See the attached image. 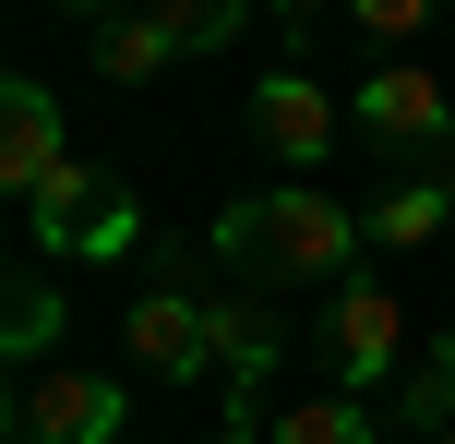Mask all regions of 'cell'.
Returning a JSON list of instances; mask_svg holds the SVG:
<instances>
[{"label":"cell","instance_id":"obj_1","mask_svg":"<svg viewBox=\"0 0 455 444\" xmlns=\"http://www.w3.org/2000/svg\"><path fill=\"white\" fill-rule=\"evenodd\" d=\"M216 264H240V277H275V288H323V277H360V216L347 205H323L312 181H288V192H240V205L216 216Z\"/></svg>","mask_w":455,"mask_h":444},{"label":"cell","instance_id":"obj_2","mask_svg":"<svg viewBox=\"0 0 455 444\" xmlns=\"http://www.w3.org/2000/svg\"><path fill=\"white\" fill-rule=\"evenodd\" d=\"M24 240H36L48 264H60V253L108 264V253H132V240H144V205H132V192L108 181V168L60 157V168H48V181H36V205H24Z\"/></svg>","mask_w":455,"mask_h":444},{"label":"cell","instance_id":"obj_3","mask_svg":"<svg viewBox=\"0 0 455 444\" xmlns=\"http://www.w3.org/2000/svg\"><path fill=\"white\" fill-rule=\"evenodd\" d=\"M120 360L156 384H192L216 373V301H180V288H144L132 312H120Z\"/></svg>","mask_w":455,"mask_h":444},{"label":"cell","instance_id":"obj_4","mask_svg":"<svg viewBox=\"0 0 455 444\" xmlns=\"http://www.w3.org/2000/svg\"><path fill=\"white\" fill-rule=\"evenodd\" d=\"M323 360H336V384H360V397H371V384H395V373H408V312H395V288H347V301L336 312H323Z\"/></svg>","mask_w":455,"mask_h":444},{"label":"cell","instance_id":"obj_5","mask_svg":"<svg viewBox=\"0 0 455 444\" xmlns=\"http://www.w3.org/2000/svg\"><path fill=\"white\" fill-rule=\"evenodd\" d=\"M347 133H360V144H443L455 133V96L419 61H371L360 96H347Z\"/></svg>","mask_w":455,"mask_h":444},{"label":"cell","instance_id":"obj_6","mask_svg":"<svg viewBox=\"0 0 455 444\" xmlns=\"http://www.w3.org/2000/svg\"><path fill=\"white\" fill-rule=\"evenodd\" d=\"M12 444H120V384H96V373H24L12 384Z\"/></svg>","mask_w":455,"mask_h":444},{"label":"cell","instance_id":"obj_7","mask_svg":"<svg viewBox=\"0 0 455 444\" xmlns=\"http://www.w3.org/2000/svg\"><path fill=\"white\" fill-rule=\"evenodd\" d=\"M251 133H264L288 168H323L347 144V109L312 85V72H264V85H251Z\"/></svg>","mask_w":455,"mask_h":444},{"label":"cell","instance_id":"obj_8","mask_svg":"<svg viewBox=\"0 0 455 444\" xmlns=\"http://www.w3.org/2000/svg\"><path fill=\"white\" fill-rule=\"evenodd\" d=\"M72 157V133H60V96L36 85V72H12L0 85V192L12 205H36V181Z\"/></svg>","mask_w":455,"mask_h":444},{"label":"cell","instance_id":"obj_9","mask_svg":"<svg viewBox=\"0 0 455 444\" xmlns=\"http://www.w3.org/2000/svg\"><path fill=\"white\" fill-rule=\"evenodd\" d=\"M395 432H419V444L455 432V325H443V336H419V360L395 373Z\"/></svg>","mask_w":455,"mask_h":444},{"label":"cell","instance_id":"obj_10","mask_svg":"<svg viewBox=\"0 0 455 444\" xmlns=\"http://www.w3.org/2000/svg\"><path fill=\"white\" fill-rule=\"evenodd\" d=\"M132 12L156 24V48H168V61H204V48H228V36L251 24V0H132Z\"/></svg>","mask_w":455,"mask_h":444},{"label":"cell","instance_id":"obj_11","mask_svg":"<svg viewBox=\"0 0 455 444\" xmlns=\"http://www.w3.org/2000/svg\"><path fill=\"white\" fill-rule=\"evenodd\" d=\"M216 373H228V397L240 408H264V373H275V325L251 301H216Z\"/></svg>","mask_w":455,"mask_h":444},{"label":"cell","instance_id":"obj_12","mask_svg":"<svg viewBox=\"0 0 455 444\" xmlns=\"http://www.w3.org/2000/svg\"><path fill=\"white\" fill-rule=\"evenodd\" d=\"M360 229L384 240V253H419V240H443V229H455V181H408V192H384Z\"/></svg>","mask_w":455,"mask_h":444},{"label":"cell","instance_id":"obj_13","mask_svg":"<svg viewBox=\"0 0 455 444\" xmlns=\"http://www.w3.org/2000/svg\"><path fill=\"white\" fill-rule=\"evenodd\" d=\"M0 349H12L24 373L60 349V288H48V277H24V288H12V325H0Z\"/></svg>","mask_w":455,"mask_h":444},{"label":"cell","instance_id":"obj_14","mask_svg":"<svg viewBox=\"0 0 455 444\" xmlns=\"http://www.w3.org/2000/svg\"><path fill=\"white\" fill-rule=\"evenodd\" d=\"M275 444H384V421H360V397H312L275 421Z\"/></svg>","mask_w":455,"mask_h":444},{"label":"cell","instance_id":"obj_15","mask_svg":"<svg viewBox=\"0 0 455 444\" xmlns=\"http://www.w3.org/2000/svg\"><path fill=\"white\" fill-rule=\"evenodd\" d=\"M347 12H360V36L384 48V61H408V36L432 24V0H347Z\"/></svg>","mask_w":455,"mask_h":444},{"label":"cell","instance_id":"obj_16","mask_svg":"<svg viewBox=\"0 0 455 444\" xmlns=\"http://www.w3.org/2000/svg\"><path fill=\"white\" fill-rule=\"evenodd\" d=\"M204 444H264V408H240V397H228V421H216Z\"/></svg>","mask_w":455,"mask_h":444},{"label":"cell","instance_id":"obj_17","mask_svg":"<svg viewBox=\"0 0 455 444\" xmlns=\"http://www.w3.org/2000/svg\"><path fill=\"white\" fill-rule=\"evenodd\" d=\"M264 12H275V24H323L336 0H264Z\"/></svg>","mask_w":455,"mask_h":444},{"label":"cell","instance_id":"obj_18","mask_svg":"<svg viewBox=\"0 0 455 444\" xmlns=\"http://www.w3.org/2000/svg\"><path fill=\"white\" fill-rule=\"evenodd\" d=\"M72 12H108V24H120V0H72Z\"/></svg>","mask_w":455,"mask_h":444},{"label":"cell","instance_id":"obj_19","mask_svg":"<svg viewBox=\"0 0 455 444\" xmlns=\"http://www.w3.org/2000/svg\"><path fill=\"white\" fill-rule=\"evenodd\" d=\"M432 444H455V432H432Z\"/></svg>","mask_w":455,"mask_h":444}]
</instances>
